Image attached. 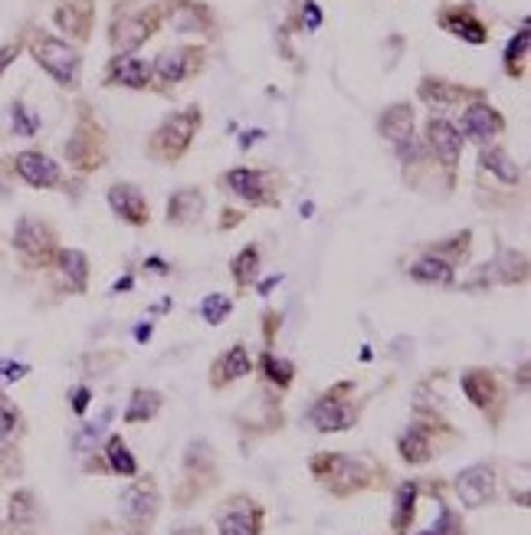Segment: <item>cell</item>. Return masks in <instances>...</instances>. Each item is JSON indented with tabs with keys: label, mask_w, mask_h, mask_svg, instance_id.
<instances>
[{
	"label": "cell",
	"mask_w": 531,
	"mask_h": 535,
	"mask_svg": "<svg viewBox=\"0 0 531 535\" xmlns=\"http://www.w3.org/2000/svg\"><path fill=\"white\" fill-rule=\"evenodd\" d=\"M200 125H204V109H200L198 102L188 105V109H180V112H171L155 131H151V139H148V145H145L148 158L158 164L180 161V158L190 151L194 139H198Z\"/></svg>",
	"instance_id": "cell-1"
},
{
	"label": "cell",
	"mask_w": 531,
	"mask_h": 535,
	"mask_svg": "<svg viewBox=\"0 0 531 535\" xmlns=\"http://www.w3.org/2000/svg\"><path fill=\"white\" fill-rule=\"evenodd\" d=\"M161 26V4H119L109 24V44L115 53H135Z\"/></svg>",
	"instance_id": "cell-2"
},
{
	"label": "cell",
	"mask_w": 531,
	"mask_h": 535,
	"mask_svg": "<svg viewBox=\"0 0 531 535\" xmlns=\"http://www.w3.org/2000/svg\"><path fill=\"white\" fill-rule=\"evenodd\" d=\"M312 473L315 480L325 483V490L332 496H354L358 490L371 483V463L368 460L348 457V453H318L312 460Z\"/></svg>",
	"instance_id": "cell-3"
},
{
	"label": "cell",
	"mask_w": 531,
	"mask_h": 535,
	"mask_svg": "<svg viewBox=\"0 0 531 535\" xmlns=\"http://www.w3.org/2000/svg\"><path fill=\"white\" fill-rule=\"evenodd\" d=\"M30 50H34V60L40 63V70L56 79V86L79 89V83H82V56H79L76 46L53 34H36Z\"/></svg>",
	"instance_id": "cell-4"
},
{
	"label": "cell",
	"mask_w": 531,
	"mask_h": 535,
	"mask_svg": "<svg viewBox=\"0 0 531 535\" xmlns=\"http://www.w3.org/2000/svg\"><path fill=\"white\" fill-rule=\"evenodd\" d=\"M377 129L387 139V145L394 148V155L403 164H413L420 158V139H417V115H413L410 102H394L387 105L381 119H377Z\"/></svg>",
	"instance_id": "cell-5"
},
{
	"label": "cell",
	"mask_w": 531,
	"mask_h": 535,
	"mask_svg": "<svg viewBox=\"0 0 531 535\" xmlns=\"http://www.w3.org/2000/svg\"><path fill=\"white\" fill-rule=\"evenodd\" d=\"M204 60H207L204 46H194V44L168 46L151 63V86H161V89L180 86V83H188V79H194L204 70Z\"/></svg>",
	"instance_id": "cell-6"
},
{
	"label": "cell",
	"mask_w": 531,
	"mask_h": 535,
	"mask_svg": "<svg viewBox=\"0 0 531 535\" xmlns=\"http://www.w3.org/2000/svg\"><path fill=\"white\" fill-rule=\"evenodd\" d=\"M119 506H121V519H125L131 529L145 532L158 519V512H161V490H158L155 476H141V480H135L131 486H125Z\"/></svg>",
	"instance_id": "cell-7"
},
{
	"label": "cell",
	"mask_w": 531,
	"mask_h": 535,
	"mask_svg": "<svg viewBox=\"0 0 531 535\" xmlns=\"http://www.w3.org/2000/svg\"><path fill=\"white\" fill-rule=\"evenodd\" d=\"M223 188H230L233 198L246 200L249 208H279V190L273 184V174L259 168H233L220 178Z\"/></svg>",
	"instance_id": "cell-8"
},
{
	"label": "cell",
	"mask_w": 531,
	"mask_h": 535,
	"mask_svg": "<svg viewBox=\"0 0 531 535\" xmlns=\"http://www.w3.org/2000/svg\"><path fill=\"white\" fill-rule=\"evenodd\" d=\"M463 145L466 139L459 135L453 122L443 119V115H430L427 125H423V148L430 151V158L443 168V171L453 174L459 168V158H463Z\"/></svg>",
	"instance_id": "cell-9"
},
{
	"label": "cell",
	"mask_w": 531,
	"mask_h": 535,
	"mask_svg": "<svg viewBox=\"0 0 531 535\" xmlns=\"http://www.w3.org/2000/svg\"><path fill=\"white\" fill-rule=\"evenodd\" d=\"M66 158L76 164L79 171H99L105 164V135L99 122L89 115H79L72 139L66 141Z\"/></svg>",
	"instance_id": "cell-10"
},
{
	"label": "cell",
	"mask_w": 531,
	"mask_h": 535,
	"mask_svg": "<svg viewBox=\"0 0 531 535\" xmlns=\"http://www.w3.org/2000/svg\"><path fill=\"white\" fill-rule=\"evenodd\" d=\"M14 247L17 253L26 259V267H46L53 257H56V230L36 217H24L14 230Z\"/></svg>",
	"instance_id": "cell-11"
},
{
	"label": "cell",
	"mask_w": 531,
	"mask_h": 535,
	"mask_svg": "<svg viewBox=\"0 0 531 535\" xmlns=\"http://www.w3.org/2000/svg\"><path fill=\"white\" fill-rule=\"evenodd\" d=\"M344 391H352V384H338L325 397H318L315 407L309 411V421L318 433H342V431H352L354 423H358V407L352 401H344L342 397Z\"/></svg>",
	"instance_id": "cell-12"
},
{
	"label": "cell",
	"mask_w": 531,
	"mask_h": 535,
	"mask_svg": "<svg viewBox=\"0 0 531 535\" xmlns=\"http://www.w3.org/2000/svg\"><path fill=\"white\" fill-rule=\"evenodd\" d=\"M459 135L469 141H476V145H492V141L506 131V119H502V112H498L496 105L486 102V95L482 99H472V102L463 105V115H459Z\"/></svg>",
	"instance_id": "cell-13"
},
{
	"label": "cell",
	"mask_w": 531,
	"mask_h": 535,
	"mask_svg": "<svg viewBox=\"0 0 531 535\" xmlns=\"http://www.w3.org/2000/svg\"><path fill=\"white\" fill-rule=\"evenodd\" d=\"M263 506L249 496H230L217 510V532L220 535H263Z\"/></svg>",
	"instance_id": "cell-14"
},
{
	"label": "cell",
	"mask_w": 531,
	"mask_h": 535,
	"mask_svg": "<svg viewBox=\"0 0 531 535\" xmlns=\"http://www.w3.org/2000/svg\"><path fill=\"white\" fill-rule=\"evenodd\" d=\"M417 95H420V102L433 115L453 112V109H463L472 99H482L479 89L459 86V83H449V79H437V76H423L420 86H417Z\"/></svg>",
	"instance_id": "cell-15"
},
{
	"label": "cell",
	"mask_w": 531,
	"mask_h": 535,
	"mask_svg": "<svg viewBox=\"0 0 531 535\" xmlns=\"http://www.w3.org/2000/svg\"><path fill=\"white\" fill-rule=\"evenodd\" d=\"M437 24L443 26L449 36L463 40V44H472V46L488 44V26H486V20L476 14L472 4H443V7L437 10Z\"/></svg>",
	"instance_id": "cell-16"
},
{
	"label": "cell",
	"mask_w": 531,
	"mask_h": 535,
	"mask_svg": "<svg viewBox=\"0 0 531 535\" xmlns=\"http://www.w3.org/2000/svg\"><path fill=\"white\" fill-rule=\"evenodd\" d=\"M14 171L20 174V181L36 190H50L63 184V168L56 164V158H50L46 151H36V148H26L14 158Z\"/></svg>",
	"instance_id": "cell-17"
},
{
	"label": "cell",
	"mask_w": 531,
	"mask_h": 535,
	"mask_svg": "<svg viewBox=\"0 0 531 535\" xmlns=\"http://www.w3.org/2000/svg\"><path fill=\"white\" fill-rule=\"evenodd\" d=\"M102 83L109 89H135V92H141V89L151 86V63L135 56V53H115L109 66H105Z\"/></svg>",
	"instance_id": "cell-18"
},
{
	"label": "cell",
	"mask_w": 531,
	"mask_h": 535,
	"mask_svg": "<svg viewBox=\"0 0 531 535\" xmlns=\"http://www.w3.org/2000/svg\"><path fill=\"white\" fill-rule=\"evenodd\" d=\"M161 20L178 34H210L214 14L200 0H161Z\"/></svg>",
	"instance_id": "cell-19"
},
{
	"label": "cell",
	"mask_w": 531,
	"mask_h": 535,
	"mask_svg": "<svg viewBox=\"0 0 531 535\" xmlns=\"http://www.w3.org/2000/svg\"><path fill=\"white\" fill-rule=\"evenodd\" d=\"M453 486L466 510H482V506H488V502L496 500V470L488 463H476L456 476Z\"/></svg>",
	"instance_id": "cell-20"
},
{
	"label": "cell",
	"mask_w": 531,
	"mask_h": 535,
	"mask_svg": "<svg viewBox=\"0 0 531 535\" xmlns=\"http://www.w3.org/2000/svg\"><path fill=\"white\" fill-rule=\"evenodd\" d=\"M109 208L111 214L119 217L121 224L129 227H145L151 220V208H148V198L141 194V188L131 181H119L109 188Z\"/></svg>",
	"instance_id": "cell-21"
},
{
	"label": "cell",
	"mask_w": 531,
	"mask_h": 535,
	"mask_svg": "<svg viewBox=\"0 0 531 535\" xmlns=\"http://www.w3.org/2000/svg\"><path fill=\"white\" fill-rule=\"evenodd\" d=\"M407 273H410L413 283H423V286H453L456 283V263L446 259L443 253H437L433 247L413 259Z\"/></svg>",
	"instance_id": "cell-22"
},
{
	"label": "cell",
	"mask_w": 531,
	"mask_h": 535,
	"mask_svg": "<svg viewBox=\"0 0 531 535\" xmlns=\"http://www.w3.org/2000/svg\"><path fill=\"white\" fill-rule=\"evenodd\" d=\"M207 208V198L200 188H180L174 190L171 198H168V224H178V227H188V224H198L200 217H204Z\"/></svg>",
	"instance_id": "cell-23"
},
{
	"label": "cell",
	"mask_w": 531,
	"mask_h": 535,
	"mask_svg": "<svg viewBox=\"0 0 531 535\" xmlns=\"http://www.w3.org/2000/svg\"><path fill=\"white\" fill-rule=\"evenodd\" d=\"M95 24V0H69L56 10V26L76 40H89Z\"/></svg>",
	"instance_id": "cell-24"
},
{
	"label": "cell",
	"mask_w": 531,
	"mask_h": 535,
	"mask_svg": "<svg viewBox=\"0 0 531 535\" xmlns=\"http://www.w3.org/2000/svg\"><path fill=\"white\" fill-rule=\"evenodd\" d=\"M210 384L214 388H223V384H233V381L246 378V374H253V358H249V348L243 345H233L227 355H220L214 362V368H210Z\"/></svg>",
	"instance_id": "cell-25"
},
{
	"label": "cell",
	"mask_w": 531,
	"mask_h": 535,
	"mask_svg": "<svg viewBox=\"0 0 531 535\" xmlns=\"http://www.w3.org/2000/svg\"><path fill=\"white\" fill-rule=\"evenodd\" d=\"M60 279L66 283L69 293H86L89 289V257L82 250H56L53 257Z\"/></svg>",
	"instance_id": "cell-26"
},
{
	"label": "cell",
	"mask_w": 531,
	"mask_h": 535,
	"mask_svg": "<svg viewBox=\"0 0 531 535\" xmlns=\"http://www.w3.org/2000/svg\"><path fill=\"white\" fill-rule=\"evenodd\" d=\"M459 384H463V394L469 397V401L479 407V411H486V414H488V407L498 401L496 374L486 372V368H469V372H463Z\"/></svg>",
	"instance_id": "cell-27"
},
{
	"label": "cell",
	"mask_w": 531,
	"mask_h": 535,
	"mask_svg": "<svg viewBox=\"0 0 531 535\" xmlns=\"http://www.w3.org/2000/svg\"><path fill=\"white\" fill-rule=\"evenodd\" d=\"M479 168L492 174V178H498L502 184H508V188H515V184L522 181V168H518V161L508 155L506 148H498V145L482 148V151H479Z\"/></svg>",
	"instance_id": "cell-28"
},
{
	"label": "cell",
	"mask_w": 531,
	"mask_h": 535,
	"mask_svg": "<svg viewBox=\"0 0 531 535\" xmlns=\"http://www.w3.org/2000/svg\"><path fill=\"white\" fill-rule=\"evenodd\" d=\"M397 450H401L403 463H410V466L427 463V460L433 457V441H430V431L423 427V423H410V427L401 433Z\"/></svg>",
	"instance_id": "cell-29"
},
{
	"label": "cell",
	"mask_w": 531,
	"mask_h": 535,
	"mask_svg": "<svg viewBox=\"0 0 531 535\" xmlns=\"http://www.w3.org/2000/svg\"><path fill=\"white\" fill-rule=\"evenodd\" d=\"M482 269H488V279H492V283H506V286L525 283V279H528V257H525V253L506 250Z\"/></svg>",
	"instance_id": "cell-30"
},
{
	"label": "cell",
	"mask_w": 531,
	"mask_h": 535,
	"mask_svg": "<svg viewBox=\"0 0 531 535\" xmlns=\"http://www.w3.org/2000/svg\"><path fill=\"white\" fill-rule=\"evenodd\" d=\"M528 46H531V30L528 24H522V30L508 40L506 53H502V70L508 79H525L528 73Z\"/></svg>",
	"instance_id": "cell-31"
},
{
	"label": "cell",
	"mask_w": 531,
	"mask_h": 535,
	"mask_svg": "<svg viewBox=\"0 0 531 535\" xmlns=\"http://www.w3.org/2000/svg\"><path fill=\"white\" fill-rule=\"evenodd\" d=\"M417 500H420V486L413 483H401L394 492V516H391V529L397 535H403L410 529L413 516H417Z\"/></svg>",
	"instance_id": "cell-32"
},
{
	"label": "cell",
	"mask_w": 531,
	"mask_h": 535,
	"mask_svg": "<svg viewBox=\"0 0 531 535\" xmlns=\"http://www.w3.org/2000/svg\"><path fill=\"white\" fill-rule=\"evenodd\" d=\"M164 397L155 388H135L131 391V401L125 407V423H148L155 421L158 411H161Z\"/></svg>",
	"instance_id": "cell-33"
},
{
	"label": "cell",
	"mask_w": 531,
	"mask_h": 535,
	"mask_svg": "<svg viewBox=\"0 0 531 535\" xmlns=\"http://www.w3.org/2000/svg\"><path fill=\"white\" fill-rule=\"evenodd\" d=\"M230 277L240 289H249V286L256 283V277H259V247L256 243L243 247V250L230 259Z\"/></svg>",
	"instance_id": "cell-34"
},
{
	"label": "cell",
	"mask_w": 531,
	"mask_h": 535,
	"mask_svg": "<svg viewBox=\"0 0 531 535\" xmlns=\"http://www.w3.org/2000/svg\"><path fill=\"white\" fill-rule=\"evenodd\" d=\"M105 460H109V470L115 476H135L138 473V460L131 457V450L121 433H111L109 437V443H105Z\"/></svg>",
	"instance_id": "cell-35"
},
{
	"label": "cell",
	"mask_w": 531,
	"mask_h": 535,
	"mask_svg": "<svg viewBox=\"0 0 531 535\" xmlns=\"http://www.w3.org/2000/svg\"><path fill=\"white\" fill-rule=\"evenodd\" d=\"M36 519V502L30 490H17L10 496V522L17 529H30Z\"/></svg>",
	"instance_id": "cell-36"
},
{
	"label": "cell",
	"mask_w": 531,
	"mask_h": 535,
	"mask_svg": "<svg viewBox=\"0 0 531 535\" xmlns=\"http://www.w3.org/2000/svg\"><path fill=\"white\" fill-rule=\"evenodd\" d=\"M259 368H263V374L269 381H273L275 388H289L292 378H295V365L285 362V358H275L273 352L263 355V362H259Z\"/></svg>",
	"instance_id": "cell-37"
},
{
	"label": "cell",
	"mask_w": 531,
	"mask_h": 535,
	"mask_svg": "<svg viewBox=\"0 0 531 535\" xmlns=\"http://www.w3.org/2000/svg\"><path fill=\"white\" fill-rule=\"evenodd\" d=\"M230 312H233V299L227 293H210V296H204V303H200V316H204L207 326L227 322Z\"/></svg>",
	"instance_id": "cell-38"
},
{
	"label": "cell",
	"mask_w": 531,
	"mask_h": 535,
	"mask_svg": "<svg viewBox=\"0 0 531 535\" xmlns=\"http://www.w3.org/2000/svg\"><path fill=\"white\" fill-rule=\"evenodd\" d=\"M10 122H14V131H17V135H26V139L36 135V129H40V119H36L24 102L10 105Z\"/></svg>",
	"instance_id": "cell-39"
},
{
	"label": "cell",
	"mask_w": 531,
	"mask_h": 535,
	"mask_svg": "<svg viewBox=\"0 0 531 535\" xmlns=\"http://www.w3.org/2000/svg\"><path fill=\"white\" fill-rule=\"evenodd\" d=\"M20 427V411L14 404H10L7 397L0 394V441H7V437H14Z\"/></svg>",
	"instance_id": "cell-40"
},
{
	"label": "cell",
	"mask_w": 531,
	"mask_h": 535,
	"mask_svg": "<svg viewBox=\"0 0 531 535\" xmlns=\"http://www.w3.org/2000/svg\"><path fill=\"white\" fill-rule=\"evenodd\" d=\"M318 26H322V7H318L315 0H302L299 4V30L302 34H315Z\"/></svg>",
	"instance_id": "cell-41"
},
{
	"label": "cell",
	"mask_w": 531,
	"mask_h": 535,
	"mask_svg": "<svg viewBox=\"0 0 531 535\" xmlns=\"http://www.w3.org/2000/svg\"><path fill=\"white\" fill-rule=\"evenodd\" d=\"M26 372H30V368H26V365H20V362H0V388H4V384H14V381H20Z\"/></svg>",
	"instance_id": "cell-42"
},
{
	"label": "cell",
	"mask_w": 531,
	"mask_h": 535,
	"mask_svg": "<svg viewBox=\"0 0 531 535\" xmlns=\"http://www.w3.org/2000/svg\"><path fill=\"white\" fill-rule=\"evenodd\" d=\"M20 50H24V44H20V40H14V44H7V46H0V73L10 70V63L17 60Z\"/></svg>",
	"instance_id": "cell-43"
},
{
	"label": "cell",
	"mask_w": 531,
	"mask_h": 535,
	"mask_svg": "<svg viewBox=\"0 0 531 535\" xmlns=\"http://www.w3.org/2000/svg\"><path fill=\"white\" fill-rule=\"evenodd\" d=\"M89 401H92V391H89L86 384H79V388L72 391V411H76V414H86Z\"/></svg>",
	"instance_id": "cell-44"
},
{
	"label": "cell",
	"mask_w": 531,
	"mask_h": 535,
	"mask_svg": "<svg viewBox=\"0 0 531 535\" xmlns=\"http://www.w3.org/2000/svg\"><path fill=\"white\" fill-rule=\"evenodd\" d=\"M151 332H155V326H151V322H148V326H141V328H138V332H135V338H138V342H145V338H151Z\"/></svg>",
	"instance_id": "cell-45"
},
{
	"label": "cell",
	"mask_w": 531,
	"mask_h": 535,
	"mask_svg": "<svg viewBox=\"0 0 531 535\" xmlns=\"http://www.w3.org/2000/svg\"><path fill=\"white\" fill-rule=\"evenodd\" d=\"M259 135H263V131H246V135H243L240 145H243V148H249V145H253V141H259Z\"/></svg>",
	"instance_id": "cell-46"
},
{
	"label": "cell",
	"mask_w": 531,
	"mask_h": 535,
	"mask_svg": "<svg viewBox=\"0 0 531 535\" xmlns=\"http://www.w3.org/2000/svg\"><path fill=\"white\" fill-rule=\"evenodd\" d=\"M174 535H204V529H200V526H184V529H178Z\"/></svg>",
	"instance_id": "cell-47"
},
{
	"label": "cell",
	"mask_w": 531,
	"mask_h": 535,
	"mask_svg": "<svg viewBox=\"0 0 531 535\" xmlns=\"http://www.w3.org/2000/svg\"><path fill=\"white\" fill-rule=\"evenodd\" d=\"M417 535H443V532H439V529L433 526V529H427V532H417Z\"/></svg>",
	"instance_id": "cell-48"
},
{
	"label": "cell",
	"mask_w": 531,
	"mask_h": 535,
	"mask_svg": "<svg viewBox=\"0 0 531 535\" xmlns=\"http://www.w3.org/2000/svg\"><path fill=\"white\" fill-rule=\"evenodd\" d=\"M129 535H145V532H138V529H131V532Z\"/></svg>",
	"instance_id": "cell-49"
}]
</instances>
